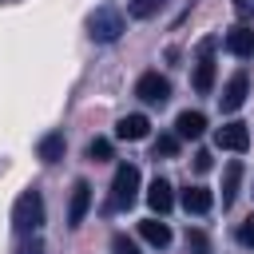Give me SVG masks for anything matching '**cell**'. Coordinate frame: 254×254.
Here are the masks:
<instances>
[{"label": "cell", "mask_w": 254, "mask_h": 254, "mask_svg": "<svg viewBox=\"0 0 254 254\" xmlns=\"http://www.w3.org/2000/svg\"><path fill=\"white\" fill-rule=\"evenodd\" d=\"M123 28H127V20H123V12H119V4H99L91 16H87V36L91 40H99V44H115L119 36H123Z\"/></svg>", "instance_id": "6da1fadb"}, {"label": "cell", "mask_w": 254, "mask_h": 254, "mask_svg": "<svg viewBox=\"0 0 254 254\" xmlns=\"http://www.w3.org/2000/svg\"><path fill=\"white\" fill-rule=\"evenodd\" d=\"M12 226L20 230V234H28V230H40L44 226V194L32 187V190H24L20 198H16V206H12Z\"/></svg>", "instance_id": "7a4b0ae2"}, {"label": "cell", "mask_w": 254, "mask_h": 254, "mask_svg": "<svg viewBox=\"0 0 254 254\" xmlns=\"http://www.w3.org/2000/svg\"><path fill=\"white\" fill-rule=\"evenodd\" d=\"M139 198V167L135 163H119L115 179H111V210H127Z\"/></svg>", "instance_id": "3957f363"}, {"label": "cell", "mask_w": 254, "mask_h": 254, "mask_svg": "<svg viewBox=\"0 0 254 254\" xmlns=\"http://www.w3.org/2000/svg\"><path fill=\"white\" fill-rule=\"evenodd\" d=\"M135 95H139L143 103H151V107H163V103L171 99V83H167L159 71H147V75H139V83H135Z\"/></svg>", "instance_id": "277c9868"}, {"label": "cell", "mask_w": 254, "mask_h": 254, "mask_svg": "<svg viewBox=\"0 0 254 254\" xmlns=\"http://www.w3.org/2000/svg\"><path fill=\"white\" fill-rule=\"evenodd\" d=\"M246 95H250V75H246V71H234V75L226 79L222 95H218V107H222V111H238V107L246 103Z\"/></svg>", "instance_id": "5b68a950"}, {"label": "cell", "mask_w": 254, "mask_h": 254, "mask_svg": "<svg viewBox=\"0 0 254 254\" xmlns=\"http://www.w3.org/2000/svg\"><path fill=\"white\" fill-rule=\"evenodd\" d=\"M210 52H214V40H202V56H198L194 75H190L198 95H210V87H214V60H210Z\"/></svg>", "instance_id": "8992f818"}, {"label": "cell", "mask_w": 254, "mask_h": 254, "mask_svg": "<svg viewBox=\"0 0 254 254\" xmlns=\"http://www.w3.org/2000/svg\"><path fill=\"white\" fill-rule=\"evenodd\" d=\"M214 147H218V151H246V147H250L246 123H226V127H218V131H214Z\"/></svg>", "instance_id": "52a82bcc"}, {"label": "cell", "mask_w": 254, "mask_h": 254, "mask_svg": "<svg viewBox=\"0 0 254 254\" xmlns=\"http://www.w3.org/2000/svg\"><path fill=\"white\" fill-rule=\"evenodd\" d=\"M226 52L230 56H238V60H250L254 56V28H246V24H234L230 32H226Z\"/></svg>", "instance_id": "ba28073f"}, {"label": "cell", "mask_w": 254, "mask_h": 254, "mask_svg": "<svg viewBox=\"0 0 254 254\" xmlns=\"http://www.w3.org/2000/svg\"><path fill=\"white\" fill-rule=\"evenodd\" d=\"M87 206H91V187L79 179V183L71 187V202H67V226H79V222H83V214H87Z\"/></svg>", "instance_id": "9c48e42d"}, {"label": "cell", "mask_w": 254, "mask_h": 254, "mask_svg": "<svg viewBox=\"0 0 254 254\" xmlns=\"http://www.w3.org/2000/svg\"><path fill=\"white\" fill-rule=\"evenodd\" d=\"M179 202H183L187 214H206V210L214 206V194H210L206 187H187V190L179 194Z\"/></svg>", "instance_id": "30bf717a"}, {"label": "cell", "mask_w": 254, "mask_h": 254, "mask_svg": "<svg viewBox=\"0 0 254 254\" xmlns=\"http://www.w3.org/2000/svg\"><path fill=\"white\" fill-rule=\"evenodd\" d=\"M147 131H151L147 115H123V119L115 123V135H119V139H127V143H139V139H147Z\"/></svg>", "instance_id": "8fae6325"}, {"label": "cell", "mask_w": 254, "mask_h": 254, "mask_svg": "<svg viewBox=\"0 0 254 254\" xmlns=\"http://www.w3.org/2000/svg\"><path fill=\"white\" fill-rule=\"evenodd\" d=\"M147 202H151L155 214H167V210L175 206V190H171V183H167V179H155V183L147 187Z\"/></svg>", "instance_id": "7c38bea8"}, {"label": "cell", "mask_w": 254, "mask_h": 254, "mask_svg": "<svg viewBox=\"0 0 254 254\" xmlns=\"http://www.w3.org/2000/svg\"><path fill=\"white\" fill-rule=\"evenodd\" d=\"M206 131V115L202 111H183L179 119H175V135L179 139H198Z\"/></svg>", "instance_id": "4fadbf2b"}, {"label": "cell", "mask_w": 254, "mask_h": 254, "mask_svg": "<svg viewBox=\"0 0 254 254\" xmlns=\"http://www.w3.org/2000/svg\"><path fill=\"white\" fill-rule=\"evenodd\" d=\"M238 179H242V163L230 159L226 171H222V206H230V202L238 198Z\"/></svg>", "instance_id": "5bb4252c"}, {"label": "cell", "mask_w": 254, "mask_h": 254, "mask_svg": "<svg viewBox=\"0 0 254 254\" xmlns=\"http://www.w3.org/2000/svg\"><path fill=\"white\" fill-rule=\"evenodd\" d=\"M139 234H143L151 246H167V242H171V226L159 222V218H143V222H139Z\"/></svg>", "instance_id": "9a60e30c"}, {"label": "cell", "mask_w": 254, "mask_h": 254, "mask_svg": "<svg viewBox=\"0 0 254 254\" xmlns=\"http://www.w3.org/2000/svg\"><path fill=\"white\" fill-rule=\"evenodd\" d=\"M36 155H40L44 163H60V159H64V135H60V131L44 135V139H40V147H36Z\"/></svg>", "instance_id": "2e32d148"}, {"label": "cell", "mask_w": 254, "mask_h": 254, "mask_svg": "<svg viewBox=\"0 0 254 254\" xmlns=\"http://www.w3.org/2000/svg\"><path fill=\"white\" fill-rule=\"evenodd\" d=\"M163 4H167V0H127V12H131L135 20H147V16H155Z\"/></svg>", "instance_id": "e0dca14e"}, {"label": "cell", "mask_w": 254, "mask_h": 254, "mask_svg": "<svg viewBox=\"0 0 254 254\" xmlns=\"http://www.w3.org/2000/svg\"><path fill=\"white\" fill-rule=\"evenodd\" d=\"M151 155H155V159H159V155H163V159L179 155V135H159V139L151 143Z\"/></svg>", "instance_id": "ac0fdd59"}, {"label": "cell", "mask_w": 254, "mask_h": 254, "mask_svg": "<svg viewBox=\"0 0 254 254\" xmlns=\"http://www.w3.org/2000/svg\"><path fill=\"white\" fill-rule=\"evenodd\" d=\"M87 159L107 163V159H111V139H91V143H87Z\"/></svg>", "instance_id": "d6986e66"}, {"label": "cell", "mask_w": 254, "mask_h": 254, "mask_svg": "<svg viewBox=\"0 0 254 254\" xmlns=\"http://www.w3.org/2000/svg\"><path fill=\"white\" fill-rule=\"evenodd\" d=\"M187 250H190V254H210L206 234H202V230H187Z\"/></svg>", "instance_id": "ffe728a7"}, {"label": "cell", "mask_w": 254, "mask_h": 254, "mask_svg": "<svg viewBox=\"0 0 254 254\" xmlns=\"http://www.w3.org/2000/svg\"><path fill=\"white\" fill-rule=\"evenodd\" d=\"M111 250H115V254H139V246H135L127 234H115V238H111Z\"/></svg>", "instance_id": "44dd1931"}, {"label": "cell", "mask_w": 254, "mask_h": 254, "mask_svg": "<svg viewBox=\"0 0 254 254\" xmlns=\"http://www.w3.org/2000/svg\"><path fill=\"white\" fill-rule=\"evenodd\" d=\"M238 242H242L246 250H254V214H250V218L238 226Z\"/></svg>", "instance_id": "7402d4cb"}, {"label": "cell", "mask_w": 254, "mask_h": 254, "mask_svg": "<svg viewBox=\"0 0 254 254\" xmlns=\"http://www.w3.org/2000/svg\"><path fill=\"white\" fill-rule=\"evenodd\" d=\"M194 171H210V151H198L194 155Z\"/></svg>", "instance_id": "603a6c76"}, {"label": "cell", "mask_w": 254, "mask_h": 254, "mask_svg": "<svg viewBox=\"0 0 254 254\" xmlns=\"http://www.w3.org/2000/svg\"><path fill=\"white\" fill-rule=\"evenodd\" d=\"M234 8H238V16H254V0H234Z\"/></svg>", "instance_id": "cb8c5ba5"}, {"label": "cell", "mask_w": 254, "mask_h": 254, "mask_svg": "<svg viewBox=\"0 0 254 254\" xmlns=\"http://www.w3.org/2000/svg\"><path fill=\"white\" fill-rule=\"evenodd\" d=\"M20 254H44V246H40V242H28V246H24Z\"/></svg>", "instance_id": "d4e9b609"}]
</instances>
